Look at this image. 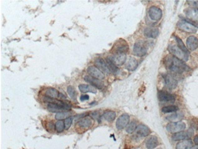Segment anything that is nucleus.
I'll return each mask as SVG.
<instances>
[{"label": "nucleus", "mask_w": 198, "mask_h": 149, "mask_svg": "<svg viewBox=\"0 0 198 149\" xmlns=\"http://www.w3.org/2000/svg\"><path fill=\"white\" fill-rule=\"evenodd\" d=\"M159 31L156 28H146L144 30V34L148 38H156L159 36Z\"/></svg>", "instance_id": "22"}, {"label": "nucleus", "mask_w": 198, "mask_h": 149, "mask_svg": "<svg viewBox=\"0 0 198 149\" xmlns=\"http://www.w3.org/2000/svg\"><path fill=\"white\" fill-rule=\"evenodd\" d=\"M90 116L94 119H96V120H99L100 119V114L98 111H95V112H92L90 113Z\"/></svg>", "instance_id": "38"}, {"label": "nucleus", "mask_w": 198, "mask_h": 149, "mask_svg": "<svg viewBox=\"0 0 198 149\" xmlns=\"http://www.w3.org/2000/svg\"><path fill=\"white\" fill-rule=\"evenodd\" d=\"M102 117H103L104 120H106V121L112 122L113 121V120H115V117H116V113L114 111H107L103 114Z\"/></svg>", "instance_id": "28"}, {"label": "nucleus", "mask_w": 198, "mask_h": 149, "mask_svg": "<svg viewBox=\"0 0 198 149\" xmlns=\"http://www.w3.org/2000/svg\"><path fill=\"white\" fill-rule=\"evenodd\" d=\"M136 121H135V120H133V121L130 122L129 124H128V126H127L126 127V131L127 133L128 134H132L133 133V132L136 130Z\"/></svg>", "instance_id": "32"}, {"label": "nucleus", "mask_w": 198, "mask_h": 149, "mask_svg": "<svg viewBox=\"0 0 198 149\" xmlns=\"http://www.w3.org/2000/svg\"><path fill=\"white\" fill-rule=\"evenodd\" d=\"M67 93H68L69 97L72 99L75 100L77 98V92H76L75 89L73 86H68L67 87Z\"/></svg>", "instance_id": "35"}, {"label": "nucleus", "mask_w": 198, "mask_h": 149, "mask_svg": "<svg viewBox=\"0 0 198 149\" xmlns=\"http://www.w3.org/2000/svg\"><path fill=\"white\" fill-rule=\"evenodd\" d=\"M158 145H159V141H158L157 137L156 136L149 137L146 141V146L148 149L155 148Z\"/></svg>", "instance_id": "21"}, {"label": "nucleus", "mask_w": 198, "mask_h": 149, "mask_svg": "<svg viewBox=\"0 0 198 149\" xmlns=\"http://www.w3.org/2000/svg\"><path fill=\"white\" fill-rule=\"evenodd\" d=\"M138 66V62L134 58H130L128 62L125 63V68L129 71H134Z\"/></svg>", "instance_id": "24"}, {"label": "nucleus", "mask_w": 198, "mask_h": 149, "mask_svg": "<svg viewBox=\"0 0 198 149\" xmlns=\"http://www.w3.org/2000/svg\"><path fill=\"white\" fill-rule=\"evenodd\" d=\"M194 142L196 144V145H198V135L197 136L194 137Z\"/></svg>", "instance_id": "41"}, {"label": "nucleus", "mask_w": 198, "mask_h": 149, "mask_svg": "<svg viewBox=\"0 0 198 149\" xmlns=\"http://www.w3.org/2000/svg\"><path fill=\"white\" fill-rule=\"evenodd\" d=\"M188 3H189L190 6H194L195 9H198V1H192V2H188Z\"/></svg>", "instance_id": "39"}, {"label": "nucleus", "mask_w": 198, "mask_h": 149, "mask_svg": "<svg viewBox=\"0 0 198 149\" xmlns=\"http://www.w3.org/2000/svg\"><path fill=\"white\" fill-rule=\"evenodd\" d=\"M163 79L164 80L165 85L168 88H169V89H174V88L177 86V81L173 76H171L170 74H163Z\"/></svg>", "instance_id": "13"}, {"label": "nucleus", "mask_w": 198, "mask_h": 149, "mask_svg": "<svg viewBox=\"0 0 198 149\" xmlns=\"http://www.w3.org/2000/svg\"><path fill=\"white\" fill-rule=\"evenodd\" d=\"M184 113H180V112L173 113L171 114V115L166 117V120H169V121L175 122V121H176V120H181V119H183L184 118Z\"/></svg>", "instance_id": "27"}, {"label": "nucleus", "mask_w": 198, "mask_h": 149, "mask_svg": "<svg viewBox=\"0 0 198 149\" xmlns=\"http://www.w3.org/2000/svg\"><path fill=\"white\" fill-rule=\"evenodd\" d=\"M194 135V130L193 129H190L187 131H180V132H177V133H175L174 135H173L172 138L173 141H182L184 140V139L188 138V137H190Z\"/></svg>", "instance_id": "11"}, {"label": "nucleus", "mask_w": 198, "mask_h": 149, "mask_svg": "<svg viewBox=\"0 0 198 149\" xmlns=\"http://www.w3.org/2000/svg\"><path fill=\"white\" fill-rule=\"evenodd\" d=\"M193 147L190 140H184L176 145V149H191Z\"/></svg>", "instance_id": "23"}, {"label": "nucleus", "mask_w": 198, "mask_h": 149, "mask_svg": "<svg viewBox=\"0 0 198 149\" xmlns=\"http://www.w3.org/2000/svg\"><path fill=\"white\" fill-rule=\"evenodd\" d=\"M174 37H175V40H176V43H177V47H179V48L180 50H182L183 51H184V52L186 53V54H188V50L186 49L185 44H184V42L182 41V40H181L180 37H176V36H175Z\"/></svg>", "instance_id": "30"}, {"label": "nucleus", "mask_w": 198, "mask_h": 149, "mask_svg": "<svg viewBox=\"0 0 198 149\" xmlns=\"http://www.w3.org/2000/svg\"><path fill=\"white\" fill-rule=\"evenodd\" d=\"M95 64H96V66L99 69H101L102 71H103L105 73L108 74L110 73V70L108 67V64H107L105 60H103L102 58H97L96 60L95 61Z\"/></svg>", "instance_id": "18"}, {"label": "nucleus", "mask_w": 198, "mask_h": 149, "mask_svg": "<svg viewBox=\"0 0 198 149\" xmlns=\"http://www.w3.org/2000/svg\"><path fill=\"white\" fill-rule=\"evenodd\" d=\"M88 99H89V97L87 95H82V96H81V97H80V99L81 101L87 100Z\"/></svg>", "instance_id": "40"}, {"label": "nucleus", "mask_w": 198, "mask_h": 149, "mask_svg": "<svg viewBox=\"0 0 198 149\" xmlns=\"http://www.w3.org/2000/svg\"><path fill=\"white\" fill-rule=\"evenodd\" d=\"M133 53L138 57H143L147 53V48L145 45L144 42L142 41H137L133 47Z\"/></svg>", "instance_id": "6"}, {"label": "nucleus", "mask_w": 198, "mask_h": 149, "mask_svg": "<svg viewBox=\"0 0 198 149\" xmlns=\"http://www.w3.org/2000/svg\"><path fill=\"white\" fill-rule=\"evenodd\" d=\"M159 149H161V148H159Z\"/></svg>", "instance_id": "42"}, {"label": "nucleus", "mask_w": 198, "mask_h": 149, "mask_svg": "<svg viewBox=\"0 0 198 149\" xmlns=\"http://www.w3.org/2000/svg\"><path fill=\"white\" fill-rule=\"evenodd\" d=\"M186 129V124L184 122H171L166 126V130L172 133H177V132L183 131Z\"/></svg>", "instance_id": "5"}, {"label": "nucleus", "mask_w": 198, "mask_h": 149, "mask_svg": "<svg viewBox=\"0 0 198 149\" xmlns=\"http://www.w3.org/2000/svg\"><path fill=\"white\" fill-rule=\"evenodd\" d=\"M79 89L81 92H92V93L97 92L96 88L92 86L86 85V84H81L79 86Z\"/></svg>", "instance_id": "25"}, {"label": "nucleus", "mask_w": 198, "mask_h": 149, "mask_svg": "<svg viewBox=\"0 0 198 149\" xmlns=\"http://www.w3.org/2000/svg\"><path fill=\"white\" fill-rule=\"evenodd\" d=\"M73 119H74V117L70 116V117H67L66 120H64V125H65L66 130H68V129L70 128V125H71V124H72V121H73Z\"/></svg>", "instance_id": "36"}, {"label": "nucleus", "mask_w": 198, "mask_h": 149, "mask_svg": "<svg viewBox=\"0 0 198 149\" xmlns=\"http://www.w3.org/2000/svg\"><path fill=\"white\" fill-rule=\"evenodd\" d=\"M110 60L112 61L116 66L122 65L126 60V56L125 54H116L110 57Z\"/></svg>", "instance_id": "15"}, {"label": "nucleus", "mask_w": 198, "mask_h": 149, "mask_svg": "<svg viewBox=\"0 0 198 149\" xmlns=\"http://www.w3.org/2000/svg\"><path fill=\"white\" fill-rule=\"evenodd\" d=\"M87 72H88L89 75L92 76L94 78H96L98 79H105V74L101 70H99L98 68L94 67V66H90L87 69Z\"/></svg>", "instance_id": "14"}, {"label": "nucleus", "mask_w": 198, "mask_h": 149, "mask_svg": "<svg viewBox=\"0 0 198 149\" xmlns=\"http://www.w3.org/2000/svg\"><path fill=\"white\" fill-rule=\"evenodd\" d=\"M69 117H70V113L67 111H61L57 113L55 115V118L57 119V120H66V119Z\"/></svg>", "instance_id": "29"}, {"label": "nucleus", "mask_w": 198, "mask_h": 149, "mask_svg": "<svg viewBox=\"0 0 198 149\" xmlns=\"http://www.w3.org/2000/svg\"><path fill=\"white\" fill-rule=\"evenodd\" d=\"M46 128L50 131V130H55V124H54L52 122H48L47 124H46Z\"/></svg>", "instance_id": "37"}, {"label": "nucleus", "mask_w": 198, "mask_h": 149, "mask_svg": "<svg viewBox=\"0 0 198 149\" xmlns=\"http://www.w3.org/2000/svg\"><path fill=\"white\" fill-rule=\"evenodd\" d=\"M64 128H65V125H64V121L63 120H58L56 122L55 124V130L57 132L60 133V132L64 131Z\"/></svg>", "instance_id": "34"}, {"label": "nucleus", "mask_w": 198, "mask_h": 149, "mask_svg": "<svg viewBox=\"0 0 198 149\" xmlns=\"http://www.w3.org/2000/svg\"><path fill=\"white\" fill-rule=\"evenodd\" d=\"M45 95L51 99H57L59 97V92L54 88H47L45 91Z\"/></svg>", "instance_id": "26"}, {"label": "nucleus", "mask_w": 198, "mask_h": 149, "mask_svg": "<svg viewBox=\"0 0 198 149\" xmlns=\"http://www.w3.org/2000/svg\"><path fill=\"white\" fill-rule=\"evenodd\" d=\"M84 79H85V80L87 82L90 83L91 85L92 86H94L95 88H98V89H103L104 86H105L104 83L100 80V79H96V78L92 77V76L89 75V74H87V75H85Z\"/></svg>", "instance_id": "10"}, {"label": "nucleus", "mask_w": 198, "mask_h": 149, "mask_svg": "<svg viewBox=\"0 0 198 149\" xmlns=\"http://www.w3.org/2000/svg\"><path fill=\"white\" fill-rule=\"evenodd\" d=\"M136 134L140 137H146L150 134V130L144 124H138L136 129Z\"/></svg>", "instance_id": "16"}, {"label": "nucleus", "mask_w": 198, "mask_h": 149, "mask_svg": "<svg viewBox=\"0 0 198 149\" xmlns=\"http://www.w3.org/2000/svg\"><path fill=\"white\" fill-rule=\"evenodd\" d=\"M185 14L193 22L194 21H197L198 22V9H194V8H189V9L185 10Z\"/></svg>", "instance_id": "20"}, {"label": "nucleus", "mask_w": 198, "mask_h": 149, "mask_svg": "<svg viewBox=\"0 0 198 149\" xmlns=\"http://www.w3.org/2000/svg\"><path fill=\"white\" fill-rule=\"evenodd\" d=\"M186 46L190 51H194L198 47V39L195 36H190L186 40Z\"/></svg>", "instance_id": "17"}, {"label": "nucleus", "mask_w": 198, "mask_h": 149, "mask_svg": "<svg viewBox=\"0 0 198 149\" xmlns=\"http://www.w3.org/2000/svg\"><path fill=\"white\" fill-rule=\"evenodd\" d=\"M165 64L169 70L174 73H182L184 71L190 70V68L186 65V63L174 56L166 57L165 59Z\"/></svg>", "instance_id": "1"}, {"label": "nucleus", "mask_w": 198, "mask_h": 149, "mask_svg": "<svg viewBox=\"0 0 198 149\" xmlns=\"http://www.w3.org/2000/svg\"><path fill=\"white\" fill-rule=\"evenodd\" d=\"M113 50L116 54H124L128 51V45L125 41L119 40L114 46Z\"/></svg>", "instance_id": "8"}, {"label": "nucleus", "mask_w": 198, "mask_h": 149, "mask_svg": "<svg viewBox=\"0 0 198 149\" xmlns=\"http://www.w3.org/2000/svg\"><path fill=\"white\" fill-rule=\"evenodd\" d=\"M70 107H71V106L64 103L62 101H56L55 102H50L47 106V109H48L49 111L52 113L61 112L62 110H69Z\"/></svg>", "instance_id": "2"}, {"label": "nucleus", "mask_w": 198, "mask_h": 149, "mask_svg": "<svg viewBox=\"0 0 198 149\" xmlns=\"http://www.w3.org/2000/svg\"><path fill=\"white\" fill-rule=\"evenodd\" d=\"M179 110L177 106H167L162 108V112L163 113H173L176 112Z\"/></svg>", "instance_id": "33"}, {"label": "nucleus", "mask_w": 198, "mask_h": 149, "mask_svg": "<svg viewBox=\"0 0 198 149\" xmlns=\"http://www.w3.org/2000/svg\"><path fill=\"white\" fill-rule=\"evenodd\" d=\"M169 51L174 57L177 58L178 59L181 61H187L188 60V54L180 50L177 46L169 45Z\"/></svg>", "instance_id": "4"}, {"label": "nucleus", "mask_w": 198, "mask_h": 149, "mask_svg": "<svg viewBox=\"0 0 198 149\" xmlns=\"http://www.w3.org/2000/svg\"><path fill=\"white\" fill-rule=\"evenodd\" d=\"M148 16L152 20L158 21L162 18L163 12H162L161 9L158 8L157 6H153L148 9Z\"/></svg>", "instance_id": "7"}, {"label": "nucleus", "mask_w": 198, "mask_h": 149, "mask_svg": "<svg viewBox=\"0 0 198 149\" xmlns=\"http://www.w3.org/2000/svg\"><path fill=\"white\" fill-rule=\"evenodd\" d=\"M177 26L180 30L187 33H196L197 31V25L190 20L180 21L178 22Z\"/></svg>", "instance_id": "3"}, {"label": "nucleus", "mask_w": 198, "mask_h": 149, "mask_svg": "<svg viewBox=\"0 0 198 149\" xmlns=\"http://www.w3.org/2000/svg\"><path fill=\"white\" fill-rule=\"evenodd\" d=\"M159 99L162 102H174L176 97L173 94L168 93V92H159Z\"/></svg>", "instance_id": "19"}, {"label": "nucleus", "mask_w": 198, "mask_h": 149, "mask_svg": "<svg viewBox=\"0 0 198 149\" xmlns=\"http://www.w3.org/2000/svg\"><path fill=\"white\" fill-rule=\"evenodd\" d=\"M93 125V120L89 117H84L77 123V127L80 130H87Z\"/></svg>", "instance_id": "12"}, {"label": "nucleus", "mask_w": 198, "mask_h": 149, "mask_svg": "<svg viewBox=\"0 0 198 149\" xmlns=\"http://www.w3.org/2000/svg\"><path fill=\"white\" fill-rule=\"evenodd\" d=\"M128 124H129V116L127 114H122L117 120L116 127L118 130H121L126 127Z\"/></svg>", "instance_id": "9"}, {"label": "nucleus", "mask_w": 198, "mask_h": 149, "mask_svg": "<svg viewBox=\"0 0 198 149\" xmlns=\"http://www.w3.org/2000/svg\"><path fill=\"white\" fill-rule=\"evenodd\" d=\"M106 63L107 64H108V69H109L110 72H112V73H116L117 72H118V68H117V66L115 65L109 58H107Z\"/></svg>", "instance_id": "31"}]
</instances>
